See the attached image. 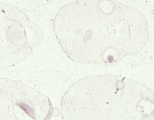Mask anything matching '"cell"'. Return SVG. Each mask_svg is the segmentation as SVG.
Listing matches in <instances>:
<instances>
[{
    "instance_id": "6da1fadb",
    "label": "cell",
    "mask_w": 154,
    "mask_h": 120,
    "mask_svg": "<svg viewBox=\"0 0 154 120\" xmlns=\"http://www.w3.org/2000/svg\"><path fill=\"white\" fill-rule=\"evenodd\" d=\"M55 32L66 55L75 62L101 64L122 57L130 35L122 5L116 1H74L56 18Z\"/></svg>"
},
{
    "instance_id": "7a4b0ae2",
    "label": "cell",
    "mask_w": 154,
    "mask_h": 120,
    "mask_svg": "<svg viewBox=\"0 0 154 120\" xmlns=\"http://www.w3.org/2000/svg\"><path fill=\"white\" fill-rule=\"evenodd\" d=\"M61 111L63 120H154V92L124 77L91 76L70 86Z\"/></svg>"
},
{
    "instance_id": "3957f363",
    "label": "cell",
    "mask_w": 154,
    "mask_h": 120,
    "mask_svg": "<svg viewBox=\"0 0 154 120\" xmlns=\"http://www.w3.org/2000/svg\"><path fill=\"white\" fill-rule=\"evenodd\" d=\"M17 89L13 88L8 92L3 88L0 99V120H49L53 107L48 98L35 90L29 89L21 94Z\"/></svg>"
}]
</instances>
